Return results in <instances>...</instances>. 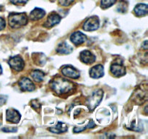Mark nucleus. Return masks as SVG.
Instances as JSON below:
<instances>
[{
	"label": "nucleus",
	"instance_id": "obj_10",
	"mask_svg": "<svg viewBox=\"0 0 148 139\" xmlns=\"http://www.w3.org/2000/svg\"><path fill=\"white\" fill-rule=\"evenodd\" d=\"M134 99L136 100V102L141 104L145 101L147 100V85L144 88H140L137 90V93L134 94Z\"/></svg>",
	"mask_w": 148,
	"mask_h": 139
},
{
	"label": "nucleus",
	"instance_id": "obj_8",
	"mask_svg": "<svg viewBox=\"0 0 148 139\" xmlns=\"http://www.w3.org/2000/svg\"><path fill=\"white\" fill-rule=\"evenodd\" d=\"M19 85L24 91H33L35 89V85L27 78H22L19 81Z\"/></svg>",
	"mask_w": 148,
	"mask_h": 139
},
{
	"label": "nucleus",
	"instance_id": "obj_15",
	"mask_svg": "<svg viewBox=\"0 0 148 139\" xmlns=\"http://www.w3.org/2000/svg\"><path fill=\"white\" fill-rule=\"evenodd\" d=\"M72 51H73V48L65 42H62L60 44L58 45V47L56 49V52L62 54H70Z\"/></svg>",
	"mask_w": 148,
	"mask_h": 139
},
{
	"label": "nucleus",
	"instance_id": "obj_6",
	"mask_svg": "<svg viewBox=\"0 0 148 139\" xmlns=\"http://www.w3.org/2000/svg\"><path fill=\"white\" fill-rule=\"evenodd\" d=\"M62 72L64 75L68 77V78L77 79L79 77V72L75 68L72 67V66H65L62 68Z\"/></svg>",
	"mask_w": 148,
	"mask_h": 139
},
{
	"label": "nucleus",
	"instance_id": "obj_16",
	"mask_svg": "<svg viewBox=\"0 0 148 139\" xmlns=\"http://www.w3.org/2000/svg\"><path fill=\"white\" fill-rule=\"evenodd\" d=\"M134 13L138 17L145 16L147 14V5L145 4H139L134 7Z\"/></svg>",
	"mask_w": 148,
	"mask_h": 139
},
{
	"label": "nucleus",
	"instance_id": "obj_17",
	"mask_svg": "<svg viewBox=\"0 0 148 139\" xmlns=\"http://www.w3.org/2000/svg\"><path fill=\"white\" fill-rule=\"evenodd\" d=\"M45 11L40 8H35L33 11L30 12V17L32 20H38L43 18L44 17Z\"/></svg>",
	"mask_w": 148,
	"mask_h": 139
},
{
	"label": "nucleus",
	"instance_id": "obj_9",
	"mask_svg": "<svg viewBox=\"0 0 148 139\" xmlns=\"http://www.w3.org/2000/svg\"><path fill=\"white\" fill-rule=\"evenodd\" d=\"M21 115L15 109H7L6 112V119L7 121L12 123H18L20 122Z\"/></svg>",
	"mask_w": 148,
	"mask_h": 139
},
{
	"label": "nucleus",
	"instance_id": "obj_24",
	"mask_svg": "<svg viewBox=\"0 0 148 139\" xmlns=\"http://www.w3.org/2000/svg\"><path fill=\"white\" fill-rule=\"evenodd\" d=\"M28 0H10L12 4H25Z\"/></svg>",
	"mask_w": 148,
	"mask_h": 139
},
{
	"label": "nucleus",
	"instance_id": "obj_2",
	"mask_svg": "<svg viewBox=\"0 0 148 139\" xmlns=\"http://www.w3.org/2000/svg\"><path fill=\"white\" fill-rule=\"evenodd\" d=\"M9 25L13 28H19L25 25L27 17L25 13H10L8 17Z\"/></svg>",
	"mask_w": 148,
	"mask_h": 139
},
{
	"label": "nucleus",
	"instance_id": "obj_14",
	"mask_svg": "<svg viewBox=\"0 0 148 139\" xmlns=\"http://www.w3.org/2000/svg\"><path fill=\"white\" fill-rule=\"evenodd\" d=\"M80 59L85 64L93 63L95 61V56L90 51H83L80 53Z\"/></svg>",
	"mask_w": 148,
	"mask_h": 139
},
{
	"label": "nucleus",
	"instance_id": "obj_12",
	"mask_svg": "<svg viewBox=\"0 0 148 139\" xmlns=\"http://www.w3.org/2000/svg\"><path fill=\"white\" fill-rule=\"evenodd\" d=\"M103 66L101 65H95V66L92 67L90 69V75L91 78H95V79L101 78V77L103 76Z\"/></svg>",
	"mask_w": 148,
	"mask_h": 139
},
{
	"label": "nucleus",
	"instance_id": "obj_19",
	"mask_svg": "<svg viewBox=\"0 0 148 139\" xmlns=\"http://www.w3.org/2000/svg\"><path fill=\"white\" fill-rule=\"evenodd\" d=\"M45 74L40 70H33L31 72V77L36 82H40L43 80Z\"/></svg>",
	"mask_w": 148,
	"mask_h": 139
},
{
	"label": "nucleus",
	"instance_id": "obj_7",
	"mask_svg": "<svg viewBox=\"0 0 148 139\" xmlns=\"http://www.w3.org/2000/svg\"><path fill=\"white\" fill-rule=\"evenodd\" d=\"M70 40L76 46L82 44L87 40V37L85 34L80 31H76L70 36Z\"/></svg>",
	"mask_w": 148,
	"mask_h": 139
},
{
	"label": "nucleus",
	"instance_id": "obj_4",
	"mask_svg": "<svg viewBox=\"0 0 148 139\" xmlns=\"http://www.w3.org/2000/svg\"><path fill=\"white\" fill-rule=\"evenodd\" d=\"M99 19L98 17L93 16V17H89L84 23L83 30L86 31H92V30H97L99 28Z\"/></svg>",
	"mask_w": 148,
	"mask_h": 139
},
{
	"label": "nucleus",
	"instance_id": "obj_30",
	"mask_svg": "<svg viewBox=\"0 0 148 139\" xmlns=\"http://www.w3.org/2000/svg\"><path fill=\"white\" fill-rule=\"evenodd\" d=\"M1 72H2V70H1V67L0 66V74H1Z\"/></svg>",
	"mask_w": 148,
	"mask_h": 139
},
{
	"label": "nucleus",
	"instance_id": "obj_27",
	"mask_svg": "<svg viewBox=\"0 0 148 139\" xmlns=\"http://www.w3.org/2000/svg\"><path fill=\"white\" fill-rule=\"evenodd\" d=\"M86 129V127H75L73 130L74 133H79V132H82L83 130H85Z\"/></svg>",
	"mask_w": 148,
	"mask_h": 139
},
{
	"label": "nucleus",
	"instance_id": "obj_5",
	"mask_svg": "<svg viewBox=\"0 0 148 139\" xmlns=\"http://www.w3.org/2000/svg\"><path fill=\"white\" fill-rule=\"evenodd\" d=\"M9 65L12 70L15 71H21L24 68L25 63L23 59L20 56H15L10 58L9 60Z\"/></svg>",
	"mask_w": 148,
	"mask_h": 139
},
{
	"label": "nucleus",
	"instance_id": "obj_22",
	"mask_svg": "<svg viewBox=\"0 0 148 139\" xmlns=\"http://www.w3.org/2000/svg\"><path fill=\"white\" fill-rule=\"evenodd\" d=\"M74 1V0H59V2L61 5L64 6V7H67L69 4H72Z\"/></svg>",
	"mask_w": 148,
	"mask_h": 139
},
{
	"label": "nucleus",
	"instance_id": "obj_29",
	"mask_svg": "<svg viewBox=\"0 0 148 139\" xmlns=\"http://www.w3.org/2000/svg\"><path fill=\"white\" fill-rule=\"evenodd\" d=\"M143 48L144 49H147V41H145L143 43Z\"/></svg>",
	"mask_w": 148,
	"mask_h": 139
},
{
	"label": "nucleus",
	"instance_id": "obj_11",
	"mask_svg": "<svg viewBox=\"0 0 148 139\" xmlns=\"http://www.w3.org/2000/svg\"><path fill=\"white\" fill-rule=\"evenodd\" d=\"M111 72L113 75L116 77L123 76L126 73V68L122 64L115 63L111 65Z\"/></svg>",
	"mask_w": 148,
	"mask_h": 139
},
{
	"label": "nucleus",
	"instance_id": "obj_18",
	"mask_svg": "<svg viewBox=\"0 0 148 139\" xmlns=\"http://www.w3.org/2000/svg\"><path fill=\"white\" fill-rule=\"evenodd\" d=\"M67 126L66 124L62 122H59L58 124L56 125L55 127H50L49 130L53 133H57V134H60V133H64V132L67 131Z\"/></svg>",
	"mask_w": 148,
	"mask_h": 139
},
{
	"label": "nucleus",
	"instance_id": "obj_3",
	"mask_svg": "<svg viewBox=\"0 0 148 139\" xmlns=\"http://www.w3.org/2000/svg\"><path fill=\"white\" fill-rule=\"evenodd\" d=\"M103 96V93L102 90H98L87 99L86 105L90 111H93L95 107L101 103V101H102Z\"/></svg>",
	"mask_w": 148,
	"mask_h": 139
},
{
	"label": "nucleus",
	"instance_id": "obj_20",
	"mask_svg": "<svg viewBox=\"0 0 148 139\" xmlns=\"http://www.w3.org/2000/svg\"><path fill=\"white\" fill-rule=\"evenodd\" d=\"M116 1V0H101V7L104 9L108 8L115 4Z\"/></svg>",
	"mask_w": 148,
	"mask_h": 139
},
{
	"label": "nucleus",
	"instance_id": "obj_28",
	"mask_svg": "<svg viewBox=\"0 0 148 139\" xmlns=\"http://www.w3.org/2000/svg\"><path fill=\"white\" fill-rule=\"evenodd\" d=\"M95 126V124L94 123V122L92 121V120H90V121L89 122V123L88 124V125H87L86 127H88V128H92V127H94Z\"/></svg>",
	"mask_w": 148,
	"mask_h": 139
},
{
	"label": "nucleus",
	"instance_id": "obj_23",
	"mask_svg": "<svg viewBox=\"0 0 148 139\" xmlns=\"http://www.w3.org/2000/svg\"><path fill=\"white\" fill-rule=\"evenodd\" d=\"M31 104H32V107H33V108H34L35 109H38L40 107V104H39L38 100H33V101H32Z\"/></svg>",
	"mask_w": 148,
	"mask_h": 139
},
{
	"label": "nucleus",
	"instance_id": "obj_21",
	"mask_svg": "<svg viewBox=\"0 0 148 139\" xmlns=\"http://www.w3.org/2000/svg\"><path fill=\"white\" fill-rule=\"evenodd\" d=\"M117 10H119V12H124L127 11V3L124 1H121V2L119 4L118 7H117Z\"/></svg>",
	"mask_w": 148,
	"mask_h": 139
},
{
	"label": "nucleus",
	"instance_id": "obj_26",
	"mask_svg": "<svg viewBox=\"0 0 148 139\" xmlns=\"http://www.w3.org/2000/svg\"><path fill=\"white\" fill-rule=\"evenodd\" d=\"M4 28H5V20L2 17H0V30H3Z\"/></svg>",
	"mask_w": 148,
	"mask_h": 139
},
{
	"label": "nucleus",
	"instance_id": "obj_31",
	"mask_svg": "<svg viewBox=\"0 0 148 139\" xmlns=\"http://www.w3.org/2000/svg\"><path fill=\"white\" fill-rule=\"evenodd\" d=\"M1 9H2V7H1V6L0 5V10H1Z\"/></svg>",
	"mask_w": 148,
	"mask_h": 139
},
{
	"label": "nucleus",
	"instance_id": "obj_13",
	"mask_svg": "<svg viewBox=\"0 0 148 139\" xmlns=\"http://www.w3.org/2000/svg\"><path fill=\"white\" fill-rule=\"evenodd\" d=\"M61 17L56 13H52L48 17L46 23H45L44 26L46 28H51L53 26L56 25V24L60 22Z\"/></svg>",
	"mask_w": 148,
	"mask_h": 139
},
{
	"label": "nucleus",
	"instance_id": "obj_25",
	"mask_svg": "<svg viewBox=\"0 0 148 139\" xmlns=\"http://www.w3.org/2000/svg\"><path fill=\"white\" fill-rule=\"evenodd\" d=\"M2 130L4 132H7V133H8V132L13 133V132L17 131V128L16 127H4Z\"/></svg>",
	"mask_w": 148,
	"mask_h": 139
},
{
	"label": "nucleus",
	"instance_id": "obj_1",
	"mask_svg": "<svg viewBox=\"0 0 148 139\" xmlns=\"http://www.w3.org/2000/svg\"><path fill=\"white\" fill-rule=\"evenodd\" d=\"M51 87L56 94H64L72 91L74 88V84L68 80L59 77L52 81Z\"/></svg>",
	"mask_w": 148,
	"mask_h": 139
}]
</instances>
